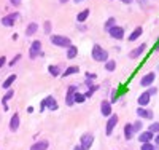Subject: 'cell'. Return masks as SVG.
I'll return each instance as SVG.
<instances>
[{
	"instance_id": "4fadbf2b",
	"label": "cell",
	"mask_w": 159,
	"mask_h": 150,
	"mask_svg": "<svg viewBox=\"0 0 159 150\" xmlns=\"http://www.w3.org/2000/svg\"><path fill=\"white\" fill-rule=\"evenodd\" d=\"M18 18V13H13V15H8L5 18H2V24L7 26V27H11L13 24H15V19Z\"/></svg>"
},
{
	"instance_id": "7402d4cb",
	"label": "cell",
	"mask_w": 159,
	"mask_h": 150,
	"mask_svg": "<svg viewBox=\"0 0 159 150\" xmlns=\"http://www.w3.org/2000/svg\"><path fill=\"white\" fill-rule=\"evenodd\" d=\"M88 16H89V10L86 8V10H83L81 13H78L76 19H78V22H84V21L88 19Z\"/></svg>"
},
{
	"instance_id": "8992f818",
	"label": "cell",
	"mask_w": 159,
	"mask_h": 150,
	"mask_svg": "<svg viewBox=\"0 0 159 150\" xmlns=\"http://www.w3.org/2000/svg\"><path fill=\"white\" fill-rule=\"evenodd\" d=\"M116 125H118V115L113 114V115L108 118V121H107V129H105L107 136H111V133H113V129H115Z\"/></svg>"
},
{
	"instance_id": "9a60e30c",
	"label": "cell",
	"mask_w": 159,
	"mask_h": 150,
	"mask_svg": "<svg viewBox=\"0 0 159 150\" xmlns=\"http://www.w3.org/2000/svg\"><path fill=\"white\" fill-rule=\"evenodd\" d=\"M18 128H19V115L15 114L10 120V131H18Z\"/></svg>"
},
{
	"instance_id": "8d00e7d4",
	"label": "cell",
	"mask_w": 159,
	"mask_h": 150,
	"mask_svg": "<svg viewBox=\"0 0 159 150\" xmlns=\"http://www.w3.org/2000/svg\"><path fill=\"white\" fill-rule=\"evenodd\" d=\"M154 142H156V144H159V133L156 134V138H154Z\"/></svg>"
},
{
	"instance_id": "d6986e66",
	"label": "cell",
	"mask_w": 159,
	"mask_h": 150,
	"mask_svg": "<svg viewBox=\"0 0 159 150\" xmlns=\"http://www.w3.org/2000/svg\"><path fill=\"white\" fill-rule=\"evenodd\" d=\"M124 136H126V139H132V136H134V128H132V123L124 125Z\"/></svg>"
},
{
	"instance_id": "7a4b0ae2",
	"label": "cell",
	"mask_w": 159,
	"mask_h": 150,
	"mask_svg": "<svg viewBox=\"0 0 159 150\" xmlns=\"http://www.w3.org/2000/svg\"><path fill=\"white\" fill-rule=\"evenodd\" d=\"M51 42H52V45L61 46V48H70L72 46L70 38L64 37V35H51Z\"/></svg>"
},
{
	"instance_id": "2e32d148",
	"label": "cell",
	"mask_w": 159,
	"mask_h": 150,
	"mask_svg": "<svg viewBox=\"0 0 159 150\" xmlns=\"http://www.w3.org/2000/svg\"><path fill=\"white\" fill-rule=\"evenodd\" d=\"M48 147H49L48 141H38V142H35L30 147V150H48Z\"/></svg>"
},
{
	"instance_id": "ffe728a7",
	"label": "cell",
	"mask_w": 159,
	"mask_h": 150,
	"mask_svg": "<svg viewBox=\"0 0 159 150\" xmlns=\"http://www.w3.org/2000/svg\"><path fill=\"white\" fill-rule=\"evenodd\" d=\"M37 29H38V26H37V22H30L29 26H27V29H25V35H34L35 32H37Z\"/></svg>"
},
{
	"instance_id": "74e56055",
	"label": "cell",
	"mask_w": 159,
	"mask_h": 150,
	"mask_svg": "<svg viewBox=\"0 0 159 150\" xmlns=\"http://www.w3.org/2000/svg\"><path fill=\"white\" fill-rule=\"evenodd\" d=\"M121 2H124V3H130L132 0H121Z\"/></svg>"
},
{
	"instance_id": "60d3db41",
	"label": "cell",
	"mask_w": 159,
	"mask_h": 150,
	"mask_svg": "<svg viewBox=\"0 0 159 150\" xmlns=\"http://www.w3.org/2000/svg\"><path fill=\"white\" fill-rule=\"evenodd\" d=\"M76 2H81V0H76Z\"/></svg>"
},
{
	"instance_id": "cb8c5ba5",
	"label": "cell",
	"mask_w": 159,
	"mask_h": 150,
	"mask_svg": "<svg viewBox=\"0 0 159 150\" xmlns=\"http://www.w3.org/2000/svg\"><path fill=\"white\" fill-rule=\"evenodd\" d=\"M76 72H78V67L76 65H72V67H69V69H65V72L62 74V77H70V75H73Z\"/></svg>"
},
{
	"instance_id": "5b68a950",
	"label": "cell",
	"mask_w": 159,
	"mask_h": 150,
	"mask_svg": "<svg viewBox=\"0 0 159 150\" xmlns=\"http://www.w3.org/2000/svg\"><path fill=\"white\" fill-rule=\"evenodd\" d=\"M40 53H42V42H40V40H35V42L30 45L29 56H30V59H35L37 56H40Z\"/></svg>"
},
{
	"instance_id": "7c38bea8",
	"label": "cell",
	"mask_w": 159,
	"mask_h": 150,
	"mask_svg": "<svg viewBox=\"0 0 159 150\" xmlns=\"http://www.w3.org/2000/svg\"><path fill=\"white\" fill-rule=\"evenodd\" d=\"M137 115L140 118H147V120H151L153 118V112L148 110V109H145V107H139L137 109Z\"/></svg>"
},
{
	"instance_id": "d4e9b609",
	"label": "cell",
	"mask_w": 159,
	"mask_h": 150,
	"mask_svg": "<svg viewBox=\"0 0 159 150\" xmlns=\"http://www.w3.org/2000/svg\"><path fill=\"white\" fill-rule=\"evenodd\" d=\"M76 54H78V48H76L75 45H73V46H70V48H69V51H67V58H69V59H73V58L76 56Z\"/></svg>"
},
{
	"instance_id": "603a6c76",
	"label": "cell",
	"mask_w": 159,
	"mask_h": 150,
	"mask_svg": "<svg viewBox=\"0 0 159 150\" xmlns=\"http://www.w3.org/2000/svg\"><path fill=\"white\" fill-rule=\"evenodd\" d=\"M15 80H16V75H15V74H11V75L3 81V88H5V90H10V86L13 85V81H15Z\"/></svg>"
},
{
	"instance_id": "52a82bcc",
	"label": "cell",
	"mask_w": 159,
	"mask_h": 150,
	"mask_svg": "<svg viewBox=\"0 0 159 150\" xmlns=\"http://www.w3.org/2000/svg\"><path fill=\"white\" fill-rule=\"evenodd\" d=\"M75 93H76V86L70 85L69 90H67V98H65V104H67V105H73V102H75Z\"/></svg>"
},
{
	"instance_id": "277c9868",
	"label": "cell",
	"mask_w": 159,
	"mask_h": 150,
	"mask_svg": "<svg viewBox=\"0 0 159 150\" xmlns=\"http://www.w3.org/2000/svg\"><path fill=\"white\" fill-rule=\"evenodd\" d=\"M92 142H94V136H92L91 133H88V134H83L81 136V148L83 150H89L91 148V145H92Z\"/></svg>"
},
{
	"instance_id": "9c48e42d",
	"label": "cell",
	"mask_w": 159,
	"mask_h": 150,
	"mask_svg": "<svg viewBox=\"0 0 159 150\" xmlns=\"http://www.w3.org/2000/svg\"><path fill=\"white\" fill-rule=\"evenodd\" d=\"M45 107H48V109H51V110H56L57 109V104H56V99L52 98V96H48L46 99H43V102H42V110Z\"/></svg>"
},
{
	"instance_id": "4316f807",
	"label": "cell",
	"mask_w": 159,
	"mask_h": 150,
	"mask_svg": "<svg viewBox=\"0 0 159 150\" xmlns=\"http://www.w3.org/2000/svg\"><path fill=\"white\" fill-rule=\"evenodd\" d=\"M84 99H86V94H81V93H75V102L81 104V102H84Z\"/></svg>"
},
{
	"instance_id": "f546056e",
	"label": "cell",
	"mask_w": 159,
	"mask_h": 150,
	"mask_svg": "<svg viewBox=\"0 0 159 150\" xmlns=\"http://www.w3.org/2000/svg\"><path fill=\"white\" fill-rule=\"evenodd\" d=\"M140 150H154V147H153L151 142H147V144H142V148Z\"/></svg>"
},
{
	"instance_id": "8fae6325",
	"label": "cell",
	"mask_w": 159,
	"mask_h": 150,
	"mask_svg": "<svg viewBox=\"0 0 159 150\" xmlns=\"http://www.w3.org/2000/svg\"><path fill=\"white\" fill-rule=\"evenodd\" d=\"M154 78H156V75H154L153 72H150V74H147V75L140 80V85H142V86H151L153 81H154Z\"/></svg>"
},
{
	"instance_id": "5bb4252c",
	"label": "cell",
	"mask_w": 159,
	"mask_h": 150,
	"mask_svg": "<svg viewBox=\"0 0 159 150\" xmlns=\"http://www.w3.org/2000/svg\"><path fill=\"white\" fill-rule=\"evenodd\" d=\"M145 50H147V45H145V43H142L139 48H135V50H132L130 53H129V58H132V59H135V58H139L140 56V54L145 51Z\"/></svg>"
},
{
	"instance_id": "f1b7e54d",
	"label": "cell",
	"mask_w": 159,
	"mask_h": 150,
	"mask_svg": "<svg viewBox=\"0 0 159 150\" xmlns=\"http://www.w3.org/2000/svg\"><path fill=\"white\" fill-rule=\"evenodd\" d=\"M148 131H151L153 134H154V133L157 134V133H159V123H153V125H150V128H148Z\"/></svg>"
},
{
	"instance_id": "e0dca14e",
	"label": "cell",
	"mask_w": 159,
	"mask_h": 150,
	"mask_svg": "<svg viewBox=\"0 0 159 150\" xmlns=\"http://www.w3.org/2000/svg\"><path fill=\"white\" fill-rule=\"evenodd\" d=\"M151 139H153V133H151V131H145V133H142V134L139 136V141H140L142 144L151 142Z\"/></svg>"
},
{
	"instance_id": "44dd1931",
	"label": "cell",
	"mask_w": 159,
	"mask_h": 150,
	"mask_svg": "<svg viewBox=\"0 0 159 150\" xmlns=\"http://www.w3.org/2000/svg\"><path fill=\"white\" fill-rule=\"evenodd\" d=\"M48 72H49L52 77H59V75H61V65H49V67H48Z\"/></svg>"
},
{
	"instance_id": "d590c367",
	"label": "cell",
	"mask_w": 159,
	"mask_h": 150,
	"mask_svg": "<svg viewBox=\"0 0 159 150\" xmlns=\"http://www.w3.org/2000/svg\"><path fill=\"white\" fill-rule=\"evenodd\" d=\"M19 58H21V54H18V56H16V58H15V59H13V61H11V62H10V65H13V64H15V62H16V61H18V59H19Z\"/></svg>"
},
{
	"instance_id": "30bf717a",
	"label": "cell",
	"mask_w": 159,
	"mask_h": 150,
	"mask_svg": "<svg viewBox=\"0 0 159 150\" xmlns=\"http://www.w3.org/2000/svg\"><path fill=\"white\" fill-rule=\"evenodd\" d=\"M100 112H102V115H105V117H111V115H113V114H111V102L102 101V104H100Z\"/></svg>"
},
{
	"instance_id": "484cf974",
	"label": "cell",
	"mask_w": 159,
	"mask_h": 150,
	"mask_svg": "<svg viewBox=\"0 0 159 150\" xmlns=\"http://www.w3.org/2000/svg\"><path fill=\"white\" fill-rule=\"evenodd\" d=\"M105 69H107L108 72H113L116 69V62L115 61H107V64H105Z\"/></svg>"
},
{
	"instance_id": "83f0119b",
	"label": "cell",
	"mask_w": 159,
	"mask_h": 150,
	"mask_svg": "<svg viewBox=\"0 0 159 150\" xmlns=\"http://www.w3.org/2000/svg\"><path fill=\"white\" fill-rule=\"evenodd\" d=\"M142 126H143V123L140 120H137L135 123H132V128H134V133H137V131H140L142 129Z\"/></svg>"
},
{
	"instance_id": "1f68e13d",
	"label": "cell",
	"mask_w": 159,
	"mask_h": 150,
	"mask_svg": "<svg viewBox=\"0 0 159 150\" xmlns=\"http://www.w3.org/2000/svg\"><path fill=\"white\" fill-rule=\"evenodd\" d=\"M11 98H13V91L10 90V91H8V93L5 94V98H3V104H7V102H8V101H10Z\"/></svg>"
},
{
	"instance_id": "d6a6232c",
	"label": "cell",
	"mask_w": 159,
	"mask_h": 150,
	"mask_svg": "<svg viewBox=\"0 0 159 150\" xmlns=\"http://www.w3.org/2000/svg\"><path fill=\"white\" fill-rule=\"evenodd\" d=\"M10 2H11L13 7H19L21 5V0H10Z\"/></svg>"
},
{
	"instance_id": "ba28073f",
	"label": "cell",
	"mask_w": 159,
	"mask_h": 150,
	"mask_svg": "<svg viewBox=\"0 0 159 150\" xmlns=\"http://www.w3.org/2000/svg\"><path fill=\"white\" fill-rule=\"evenodd\" d=\"M151 91H143L140 96H139V104H140V107H145V105H148L150 104V99H151Z\"/></svg>"
},
{
	"instance_id": "e575fe53",
	"label": "cell",
	"mask_w": 159,
	"mask_h": 150,
	"mask_svg": "<svg viewBox=\"0 0 159 150\" xmlns=\"http://www.w3.org/2000/svg\"><path fill=\"white\" fill-rule=\"evenodd\" d=\"M5 62H7V58L5 56H0V67H3Z\"/></svg>"
},
{
	"instance_id": "3957f363",
	"label": "cell",
	"mask_w": 159,
	"mask_h": 150,
	"mask_svg": "<svg viewBox=\"0 0 159 150\" xmlns=\"http://www.w3.org/2000/svg\"><path fill=\"white\" fill-rule=\"evenodd\" d=\"M108 34H110L111 38H115V40H121V38H124V27H121V26H113L111 29H108Z\"/></svg>"
},
{
	"instance_id": "f35d334b",
	"label": "cell",
	"mask_w": 159,
	"mask_h": 150,
	"mask_svg": "<svg viewBox=\"0 0 159 150\" xmlns=\"http://www.w3.org/2000/svg\"><path fill=\"white\" fill-rule=\"evenodd\" d=\"M69 2V0H61V3H67Z\"/></svg>"
},
{
	"instance_id": "ac0fdd59",
	"label": "cell",
	"mask_w": 159,
	"mask_h": 150,
	"mask_svg": "<svg viewBox=\"0 0 159 150\" xmlns=\"http://www.w3.org/2000/svg\"><path fill=\"white\" fill-rule=\"evenodd\" d=\"M142 32H143V29H142L140 26H139V27H135V29L132 31V34L129 35V40H130V42H134V40H137V38L142 35Z\"/></svg>"
},
{
	"instance_id": "4dcf8cb0",
	"label": "cell",
	"mask_w": 159,
	"mask_h": 150,
	"mask_svg": "<svg viewBox=\"0 0 159 150\" xmlns=\"http://www.w3.org/2000/svg\"><path fill=\"white\" fill-rule=\"evenodd\" d=\"M113 22H115V19L113 18H110V19H107V22H105V29H111V27H113Z\"/></svg>"
},
{
	"instance_id": "ab89813d",
	"label": "cell",
	"mask_w": 159,
	"mask_h": 150,
	"mask_svg": "<svg viewBox=\"0 0 159 150\" xmlns=\"http://www.w3.org/2000/svg\"><path fill=\"white\" fill-rule=\"evenodd\" d=\"M156 50H159V43H157V45H156Z\"/></svg>"
},
{
	"instance_id": "836d02e7",
	"label": "cell",
	"mask_w": 159,
	"mask_h": 150,
	"mask_svg": "<svg viewBox=\"0 0 159 150\" xmlns=\"http://www.w3.org/2000/svg\"><path fill=\"white\" fill-rule=\"evenodd\" d=\"M45 31H46V32H49V31H51V22H49V21H46V22H45Z\"/></svg>"
},
{
	"instance_id": "6da1fadb",
	"label": "cell",
	"mask_w": 159,
	"mask_h": 150,
	"mask_svg": "<svg viewBox=\"0 0 159 150\" xmlns=\"http://www.w3.org/2000/svg\"><path fill=\"white\" fill-rule=\"evenodd\" d=\"M91 54H92V59L97 61V62H107L108 61V53L105 51L100 45H94V46H92Z\"/></svg>"
}]
</instances>
